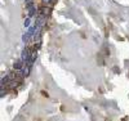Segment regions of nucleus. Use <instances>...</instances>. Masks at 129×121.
Returning <instances> with one entry per match:
<instances>
[{"mask_svg":"<svg viewBox=\"0 0 129 121\" xmlns=\"http://www.w3.org/2000/svg\"><path fill=\"white\" fill-rule=\"evenodd\" d=\"M28 59V53H27V50H23L22 52V61H27Z\"/></svg>","mask_w":129,"mask_h":121,"instance_id":"1","label":"nucleus"},{"mask_svg":"<svg viewBox=\"0 0 129 121\" xmlns=\"http://www.w3.org/2000/svg\"><path fill=\"white\" fill-rule=\"evenodd\" d=\"M30 25V18H27L26 21H25V26H28Z\"/></svg>","mask_w":129,"mask_h":121,"instance_id":"2","label":"nucleus"},{"mask_svg":"<svg viewBox=\"0 0 129 121\" xmlns=\"http://www.w3.org/2000/svg\"><path fill=\"white\" fill-rule=\"evenodd\" d=\"M43 3H47L48 4V3H50V0H43Z\"/></svg>","mask_w":129,"mask_h":121,"instance_id":"3","label":"nucleus"},{"mask_svg":"<svg viewBox=\"0 0 129 121\" xmlns=\"http://www.w3.org/2000/svg\"><path fill=\"white\" fill-rule=\"evenodd\" d=\"M25 2H27V3H28V2H31V0H25Z\"/></svg>","mask_w":129,"mask_h":121,"instance_id":"4","label":"nucleus"}]
</instances>
